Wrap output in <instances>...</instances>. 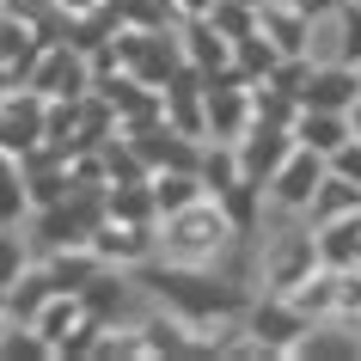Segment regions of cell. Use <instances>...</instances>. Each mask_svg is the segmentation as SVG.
<instances>
[{"label":"cell","mask_w":361,"mask_h":361,"mask_svg":"<svg viewBox=\"0 0 361 361\" xmlns=\"http://www.w3.org/2000/svg\"><path fill=\"white\" fill-rule=\"evenodd\" d=\"M239 239H245V233L233 227V214H227L221 196H196V202H184V209H171V214L153 221V257H159V264L221 269Z\"/></svg>","instance_id":"6da1fadb"},{"label":"cell","mask_w":361,"mask_h":361,"mask_svg":"<svg viewBox=\"0 0 361 361\" xmlns=\"http://www.w3.org/2000/svg\"><path fill=\"white\" fill-rule=\"evenodd\" d=\"M306 324L312 319L288 294H251L245 300V331H239V349L233 355L239 361H288Z\"/></svg>","instance_id":"7a4b0ae2"},{"label":"cell","mask_w":361,"mask_h":361,"mask_svg":"<svg viewBox=\"0 0 361 361\" xmlns=\"http://www.w3.org/2000/svg\"><path fill=\"white\" fill-rule=\"evenodd\" d=\"M202 141H239V135L257 123V104H251V80L245 74H214L202 80Z\"/></svg>","instance_id":"3957f363"},{"label":"cell","mask_w":361,"mask_h":361,"mask_svg":"<svg viewBox=\"0 0 361 361\" xmlns=\"http://www.w3.org/2000/svg\"><path fill=\"white\" fill-rule=\"evenodd\" d=\"M25 86L43 92V98H86V92H92V56L74 49L68 37L43 43L37 61H31V74H25Z\"/></svg>","instance_id":"277c9868"},{"label":"cell","mask_w":361,"mask_h":361,"mask_svg":"<svg viewBox=\"0 0 361 361\" xmlns=\"http://www.w3.org/2000/svg\"><path fill=\"white\" fill-rule=\"evenodd\" d=\"M324 171H331V159L294 141V153H288L282 166H276V178L264 184V196L276 202V209H288V214H306V202H312V190L324 184Z\"/></svg>","instance_id":"5b68a950"},{"label":"cell","mask_w":361,"mask_h":361,"mask_svg":"<svg viewBox=\"0 0 361 361\" xmlns=\"http://www.w3.org/2000/svg\"><path fill=\"white\" fill-rule=\"evenodd\" d=\"M43 111H49V98L31 86H13L0 98V153L6 159H25L31 147H43Z\"/></svg>","instance_id":"8992f818"},{"label":"cell","mask_w":361,"mask_h":361,"mask_svg":"<svg viewBox=\"0 0 361 361\" xmlns=\"http://www.w3.org/2000/svg\"><path fill=\"white\" fill-rule=\"evenodd\" d=\"M233 147H239V171H245V184H269V178H276V166L294 153V129H288V123L257 116V123H251Z\"/></svg>","instance_id":"52a82bcc"},{"label":"cell","mask_w":361,"mask_h":361,"mask_svg":"<svg viewBox=\"0 0 361 361\" xmlns=\"http://www.w3.org/2000/svg\"><path fill=\"white\" fill-rule=\"evenodd\" d=\"M288 361H361V324L355 319H312Z\"/></svg>","instance_id":"ba28073f"},{"label":"cell","mask_w":361,"mask_h":361,"mask_svg":"<svg viewBox=\"0 0 361 361\" xmlns=\"http://www.w3.org/2000/svg\"><path fill=\"white\" fill-rule=\"evenodd\" d=\"M178 49H184V68L202 80L233 68V37H221L209 19H178Z\"/></svg>","instance_id":"9c48e42d"},{"label":"cell","mask_w":361,"mask_h":361,"mask_svg":"<svg viewBox=\"0 0 361 361\" xmlns=\"http://www.w3.org/2000/svg\"><path fill=\"white\" fill-rule=\"evenodd\" d=\"M361 98V74L343 68V61H306L300 80V104H319V111H349Z\"/></svg>","instance_id":"30bf717a"},{"label":"cell","mask_w":361,"mask_h":361,"mask_svg":"<svg viewBox=\"0 0 361 361\" xmlns=\"http://www.w3.org/2000/svg\"><path fill=\"white\" fill-rule=\"evenodd\" d=\"M92 251L111 269H141L153 257V227H135V221H111L104 214V227L92 233Z\"/></svg>","instance_id":"8fae6325"},{"label":"cell","mask_w":361,"mask_h":361,"mask_svg":"<svg viewBox=\"0 0 361 361\" xmlns=\"http://www.w3.org/2000/svg\"><path fill=\"white\" fill-rule=\"evenodd\" d=\"M312 245H319L324 269H355L361 264V209L337 214V221H319V227H312Z\"/></svg>","instance_id":"7c38bea8"},{"label":"cell","mask_w":361,"mask_h":361,"mask_svg":"<svg viewBox=\"0 0 361 361\" xmlns=\"http://www.w3.org/2000/svg\"><path fill=\"white\" fill-rule=\"evenodd\" d=\"M288 129H294V141H300V147H312V153H324V159H331V153L349 141V111H319V104H300Z\"/></svg>","instance_id":"4fadbf2b"},{"label":"cell","mask_w":361,"mask_h":361,"mask_svg":"<svg viewBox=\"0 0 361 361\" xmlns=\"http://www.w3.org/2000/svg\"><path fill=\"white\" fill-rule=\"evenodd\" d=\"M86 319H92V312H86V300H80V294H68V288H56V294H49V300H43L37 312H31V324H37L43 337L56 343V349H61L68 337H74V331H80Z\"/></svg>","instance_id":"5bb4252c"},{"label":"cell","mask_w":361,"mask_h":361,"mask_svg":"<svg viewBox=\"0 0 361 361\" xmlns=\"http://www.w3.org/2000/svg\"><path fill=\"white\" fill-rule=\"evenodd\" d=\"M196 178H202V190H209V196H227L233 184H245L239 147H233V141H202V153H196Z\"/></svg>","instance_id":"9a60e30c"},{"label":"cell","mask_w":361,"mask_h":361,"mask_svg":"<svg viewBox=\"0 0 361 361\" xmlns=\"http://www.w3.org/2000/svg\"><path fill=\"white\" fill-rule=\"evenodd\" d=\"M104 214L111 221H135V227H153L159 209H153V184H104Z\"/></svg>","instance_id":"2e32d148"},{"label":"cell","mask_w":361,"mask_h":361,"mask_svg":"<svg viewBox=\"0 0 361 361\" xmlns=\"http://www.w3.org/2000/svg\"><path fill=\"white\" fill-rule=\"evenodd\" d=\"M361 209V184H349V178H337V171H324V184L312 190V202H306V221L319 227V221H337V214H355Z\"/></svg>","instance_id":"e0dca14e"},{"label":"cell","mask_w":361,"mask_h":361,"mask_svg":"<svg viewBox=\"0 0 361 361\" xmlns=\"http://www.w3.org/2000/svg\"><path fill=\"white\" fill-rule=\"evenodd\" d=\"M147 184H153V209H159V214L184 209V202H196V196H209V190H202V178H196L190 166H178V171H153Z\"/></svg>","instance_id":"ac0fdd59"},{"label":"cell","mask_w":361,"mask_h":361,"mask_svg":"<svg viewBox=\"0 0 361 361\" xmlns=\"http://www.w3.org/2000/svg\"><path fill=\"white\" fill-rule=\"evenodd\" d=\"M276 43L264 37V31H245V37H233V74H245V80H264L269 68H276Z\"/></svg>","instance_id":"d6986e66"},{"label":"cell","mask_w":361,"mask_h":361,"mask_svg":"<svg viewBox=\"0 0 361 361\" xmlns=\"http://www.w3.org/2000/svg\"><path fill=\"white\" fill-rule=\"evenodd\" d=\"M31 264H37V251H31L25 227H0V294H13V282H19Z\"/></svg>","instance_id":"ffe728a7"},{"label":"cell","mask_w":361,"mask_h":361,"mask_svg":"<svg viewBox=\"0 0 361 361\" xmlns=\"http://www.w3.org/2000/svg\"><path fill=\"white\" fill-rule=\"evenodd\" d=\"M25 214H31V196L19 166H0V227H25Z\"/></svg>","instance_id":"44dd1931"},{"label":"cell","mask_w":361,"mask_h":361,"mask_svg":"<svg viewBox=\"0 0 361 361\" xmlns=\"http://www.w3.org/2000/svg\"><path fill=\"white\" fill-rule=\"evenodd\" d=\"M343 61L361 74V0H349V25H343Z\"/></svg>","instance_id":"7402d4cb"},{"label":"cell","mask_w":361,"mask_h":361,"mask_svg":"<svg viewBox=\"0 0 361 361\" xmlns=\"http://www.w3.org/2000/svg\"><path fill=\"white\" fill-rule=\"evenodd\" d=\"M331 171H337V178H349V184H361V141H355V135L331 153Z\"/></svg>","instance_id":"603a6c76"},{"label":"cell","mask_w":361,"mask_h":361,"mask_svg":"<svg viewBox=\"0 0 361 361\" xmlns=\"http://www.w3.org/2000/svg\"><path fill=\"white\" fill-rule=\"evenodd\" d=\"M166 6H171V19H202L214 0H166Z\"/></svg>","instance_id":"cb8c5ba5"},{"label":"cell","mask_w":361,"mask_h":361,"mask_svg":"<svg viewBox=\"0 0 361 361\" xmlns=\"http://www.w3.org/2000/svg\"><path fill=\"white\" fill-rule=\"evenodd\" d=\"M61 13H68V19H86V13H98V6H104V0H56Z\"/></svg>","instance_id":"d4e9b609"},{"label":"cell","mask_w":361,"mask_h":361,"mask_svg":"<svg viewBox=\"0 0 361 361\" xmlns=\"http://www.w3.org/2000/svg\"><path fill=\"white\" fill-rule=\"evenodd\" d=\"M349 135H355V141H361V98H355V104H349Z\"/></svg>","instance_id":"484cf974"},{"label":"cell","mask_w":361,"mask_h":361,"mask_svg":"<svg viewBox=\"0 0 361 361\" xmlns=\"http://www.w3.org/2000/svg\"><path fill=\"white\" fill-rule=\"evenodd\" d=\"M245 6H264V0H245Z\"/></svg>","instance_id":"4316f807"}]
</instances>
